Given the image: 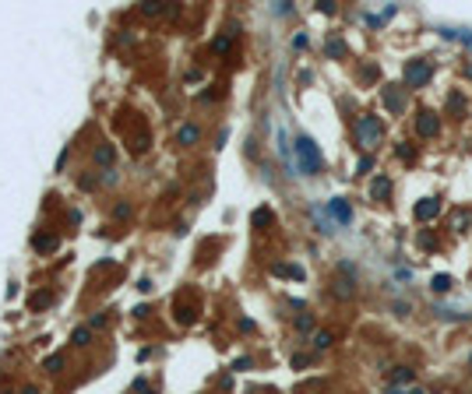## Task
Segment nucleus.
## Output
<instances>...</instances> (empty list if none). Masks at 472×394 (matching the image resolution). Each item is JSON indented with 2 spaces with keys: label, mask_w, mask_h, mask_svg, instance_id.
<instances>
[{
  "label": "nucleus",
  "mask_w": 472,
  "mask_h": 394,
  "mask_svg": "<svg viewBox=\"0 0 472 394\" xmlns=\"http://www.w3.org/2000/svg\"><path fill=\"white\" fill-rule=\"evenodd\" d=\"M176 141H180V145H194V141H198V127H194V123H183V127L176 130Z\"/></svg>",
  "instance_id": "nucleus-9"
},
{
  "label": "nucleus",
  "mask_w": 472,
  "mask_h": 394,
  "mask_svg": "<svg viewBox=\"0 0 472 394\" xmlns=\"http://www.w3.org/2000/svg\"><path fill=\"white\" fill-rule=\"evenodd\" d=\"M328 211H331V215H335V222H342V226L352 218V208H349V201H342V197L328 201Z\"/></svg>",
  "instance_id": "nucleus-7"
},
{
  "label": "nucleus",
  "mask_w": 472,
  "mask_h": 394,
  "mask_svg": "<svg viewBox=\"0 0 472 394\" xmlns=\"http://www.w3.org/2000/svg\"><path fill=\"white\" fill-rule=\"evenodd\" d=\"M437 130H441V116L430 113V109H423V113L416 116V134H419V138H434Z\"/></svg>",
  "instance_id": "nucleus-4"
},
{
  "label": "nucleus",
  "mask_w": 472,
  "mask_h": 394,
  "mask_svg": "<svg viewBox=\"0 0 472 394\" xmlns=\"http://www.w3.org/2000/svg\"><path fill=\"white\" fill-rule=\"evenodd\" d=\"M50 303H53V296H50V292H39V296L32 299V307H35V310H39V307H50Z\"/></svg>",
  "instance_id": "nucleus-19"
},
{
  "label": "nucleus",
  "mask_w": 472,
  "mask_h": 394,
  "mask_svg": "<svg viewBox=\"0 0 472 394\" xmlns=\"http://www.w3.org/2000/svg\"><path fill=\"white\" fill-rule=\"evenodd\" d=\"M367 169H374V158H370V155L360 158V172H367Z\"/></svg>",
  "instance_id": "nucleus-24"
},
{
  "label": "nucleus",
  "mask_w": 472,
  "mask_h": 394,
  "mask_svg": "<svg viewBox=\"0 0 472 394\" xmlns=\"http://www.w3.org/2000/svg\"><path fill=\"white\" fill-rule=\"evenodd\" d=\"M141 11H145V14H162L166 7H162L159 0H148V4H141Z\"/></svg>",
  "instance_id": "nucleus-17"
},
{
  "label": "nucleus",
  "mask_w": 472,
  "mask_h": 394,
  "mask_svg": "<svg viewBox=\"0 0 472 394\" xmlns=\"http://www.w3.org/2000/svg\"><path fill=\"white\" fill-rule=\"evenodd\" d=\"M268 222H271V211H268V208H257V211H254V226L261 229V226H268Z\"/></svg>",
  "instance_id": "nucleus-16"
},
{
  "label": "nucleus",
  "mask_w": 472,
  "mask_h": 394,
  "mask_svg": "<svg viewBox=\"0 0 472 394\" xmlns=\"http://www.w3.org/2000/svg\"><path fill=\"white\" fill-rule=\"evenodd\" d=\"M88 338H92V334H88V327H81V331H74V338H71V341H74V345H88Z\"/></svg>",
  "instance_id": "nucleus-18"
},
{
  "label": "nucleus",
  "mask_w": 472,
  "mask_h": 394,
  "mask_svg": "<svg viewBox=\"0 0 472 394\" xmlns=\"http://www.w3.org/2000/svg\"><path fill=\"white\" fill-rule=\"evenodd\" d=\"M271 271L275 275H286V278H303V268H296V264H275Z\"/></svg>",
  "instance_id": "nucleus-10"
},
{
  "label": "nucleus",
  "mask_w": 472,
  "mask_h": 394,
  "mask_svg": "<svg viewBox=\"0 0 472 394\" xmlns=\"http://www.w3.org/2000/svg\"><path fill=\"white\" fill-rule=\"evenodd\" d=\"M25 394H39V391H35V387H25Z\"/></svg>",
  "instance_id": "nucleus-26"
},
{
  "label": "nucleus",
  "mask_w": 472,
  "mask_h": 394,
  "mask_svg": "<svg viewBox=\"0 0 472 394\" xmlns=\"http://www.w3.org/2000/svg\"><path fill=\"white\" fill-rule=\"evenodd\" d=\"M430 74H434V67H430L426 60H412V64L405 67V81H409L412 88H423V84L430 81Z\"/></svg>",
  "instance_id": "nucleus-3"
},
{
  "label": "nucleus",
  "mask_w": 472,
  "mask_h": 394,
  "mask_svg": "<svg viewBox=\"0 0 472 394\" xmlns=\"http://www.w3.org/2000/svg\"><path fill=\"white\" fill-rule=\"evenodd\" d=\"M412 215H416L419 222H430L434 215H441V201H437V197H426V201H419V204H416V211H412Z\"/></svg>",
  "instance_id": "nucleus-6"
},
{
  "label": "nucleus",
  "mask_w": 472,
  "mask_h": 394,
  "mask_svg": "<svg viewBox=\"0 0 472 394\" xmlns=\"http://www.w3.org/2000/svg\"><path fill=\"white\" fill-rule=\"evenodd\" d=\"M324 50H328L331 57H345V42H342V39H328V46H324Z\"/></svg>",
  "instance_id": "nucleus-15"
},
{
  "label": "nucleus",
  "mask_w": 472,
  "mask_h": 394,
  "mask_svg": "<svg viewBox=\"0 0 472 394\" xmlns=\"http://www.w3.org/2000/svg\"><path fill=\"white\" fill-rule=\"evenodd\" d=\"M314 345H317V348H328V345H331V334H328V331L314 334Z\"/></svg>",
  "instance_id": "nucleus-20"
},
{
  "label": "nucleus",
  "mask_w": 472,
  "mask_h": 394,
  "mask_svg": "<svg viewBox=\"0 0 472 394\" xmlns=\"http://www.w3.org/2000/svg\"><path fill=\"white\" fill-rule=\"evenodd\" d=\"M388 394H419V391H416V387H412V391H395V387H391Z\"/></svg>",
  "instance_id": "nucleus-25"
},
{
  "label": "nucleus",
  "mask_w": 472,
  "mask_h": 394,
  "mask_svg": "<svg viewBox=\"0 0 472 394\" xmlns=\"http://www.w3.org/2000/svg\"><path fill=\"white\" fill-rule=\"evenodd\" d=\"M430 285H434V292H448L451 289V275H434Z\"/></svg>",
  "instance_id": "nucleus-12"
},
{
  "label": "nucleus",
  "mask_w": 472,
  "mask_h": 394,
  "mask_svg": "<svg viewBox=\"0 0 472 394\" xmlns=\"http://www.w3.org/2000/svg\"><path fill=\"white\" fill-rule=\"evenodd\" d=\"M388 194H391V183H388V176H377V180L370 183V197H374V201H384Z\"/></svg>",
  "instance_id": "nucleus-8"
},
{
  "label": "nucleus",
  "mask_w": 472,
  "mask_h": 394,
  "mask_svg": "<svg viewBox=\"0 0 472 394\" xmlns=\"http://www.w3.org/2000/svg\"><path fill=\"white\" fill-rule=\"evenodd\" d=\"M293 148H296V165H300V172H303V176H317V172H321V152H317L314 141L300 134Z\"/></svg>",
  "instance_id": "nucleus-1"
},
{
  "label": "nucleus",
  "mask_w": 472,
  "mask_h": 394,
  "mask_svg": "<svg viewBox=\"0 0 472 394\" xmlns=\"http://www.w3.org/2000/svg\"><path fill=\"white\" fill-rule=\"evenodd\" d=\"M448 109L458 116V113H462V95H451V99H448Z\"/></svg>",
  "instance_id": "nucleus-21"
},
{
  "label": "nucleus",
  "mask_w": 472,
  "mask_h": 394,
  "mask_svg": "<svg viewBox=\"0 0 472 394\" xmlns=\"http://www.w3.org/2000/svg\"><path fill=\"white\" fill-rule=\"evenodd\" d=\"M95 162H99V165H109V162H113V145H102V148L95 152Z\"/></svg>",
  "instance_id": "nucleus-14"
},
{
  "label": "nucleus",
  "mask_w": 472,
  "mask_h": 394,
  "mask_svg": "<svg viewBox=\"0 0 472 394\" xmlns=\"http://www.w3.org/2000/svg\"><path fill=\"white\" fill-rule=\"evenodd\" d=\"M409 380H412V370L409 366H398L391 373V384H409Z\"/></svg>",
  "instance_id": "nucleus-13"
},
{
  "label": "nucleus",
  "mask_w": 472,
  "mask_h": 394,
  "mask_svg": "<svg viewBox=\"0 0 472 394\" xmlns=\"http://www.w3.org/2000/svg\"><path fill=\"white\" fill-rule=\"evenodd\" d=\"M46 370L57 373V370H60V356H50V359H46Z\"/></svg>",
  "instance_id": "nucleus-22"
},
{
  "label": "nucleus",
  "mask_w": 472,
  "mask_h": 394,
  "mask_svg": "<svg viewBox=\"0 0 472 394\" xmlns=\"http://www.w3.org/2000/svg\"><path fill=\"white\" fill-rule=\"evenodd\" d=\"M381 138H384V123L377 116H360L356 120V141H360V148H377Z\"/></svg>",
  "instance_id": "nucleus-2"
},
{
  "label": "nucleus",
  "mask_w": 472,
  "mask_h": 394,
  "mask_svg": "<svg viewBox=\"0 0 472 394\" xmlns=\"http://www.w3.org/2000/svg\"><path fill=\"white\" fill-rule=\"evenodd\" d=\"M32 246L43 250V253H50V250H57V236H32Z\"/></svg>",
  "instance_id": "nucleus-11"
},
{
  "label": "nucleus",
  "mask_w": 472,
  "mask_h": 394,
  "mask_svg": "<svg viewBox=\"0 0 472 394\" xmlns=\"http://www.w3.org/2000/svg\"><path fill=\"white\" fill-rule=\"evenodd\" d=\"M215 50H219V53H226V50H229V35H222V39H215Z\"/></svg>",
  "instance_id": "nucleus-23"
},
{
  "label": "nucleus",
  "mask_w": 472,
  "mask_h": 394,
  "mask_svg": "<svg viewBox=\"0 0 472 394\" xmlns=\"http://www.w3.org/2000/svg\"><path fill=\"white\" fill-rule=\"evenodd\" d=\"M384 106H388V113H395V116L405 109V95H402L398 84H388V88H384Z\"/></svg>",
  "instance_id": "nucleus-5"
}]
</instances>
